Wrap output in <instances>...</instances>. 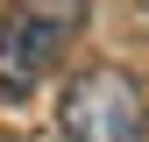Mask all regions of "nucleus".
I'll return each instance as SVG.
<instances>
[{
	"label": "nucleus",
	"mask_w": 149,
	"mask_h": 142,
	"mask_svg": "<svg viewBox=\"0 0 149 142\" xmlns=\"http://www.w3.org/2000/svg\"><path fill=\"white\" fill-rule=\"evenodd\" d=\"M142 142H149V135H142Z\"/></svg>",
	"instance_id": "obj_4"
},
{
	"label": "nucleus",
	"mask_w": 149,
	"mask_h": 142,
	"mask_svg": "<svg viewBox=\"0 0 149 142\" xmlns=\"http://www.w3.org/2000/svg\"><path fill=\"white\" fill-rule=\"evenodd\" d=\"M57 128H64V142H142L149 135L142 85L114 64L85 71V78H71V93L57 106Z\"/></svg>",
	"instance_id": "obj_2"
},
{
	"label": "nucleus",
	"mask_w": 149,
	"mask_h": 142,
	"mask_svg": "<svg viewBox=\"0 0 149 142\" xmlns=\"http://www.w3.org/2000/svg\"><path fill=\"white\" fill-rule=\"evenodd\" d=\"M85 29V0H7L0 22V93H36Z\"/></svg>",
	"instance_id": "obj_1"
},
{
	"label": "nucleus",
	"mask_w": 149,
	"mask_h": 142,
	"mask_svg": "<svg viewBox=\"0 0 149 142\" xmlns=\"http://www.w3.org/2000/svg\"><path fill=\"white\" fill-rule=\"evenodd\" d=\"M135 22H142V29H149V0H135Z\"/></svg>",
	"instance_id": "obj_3"
}]
</instances>
